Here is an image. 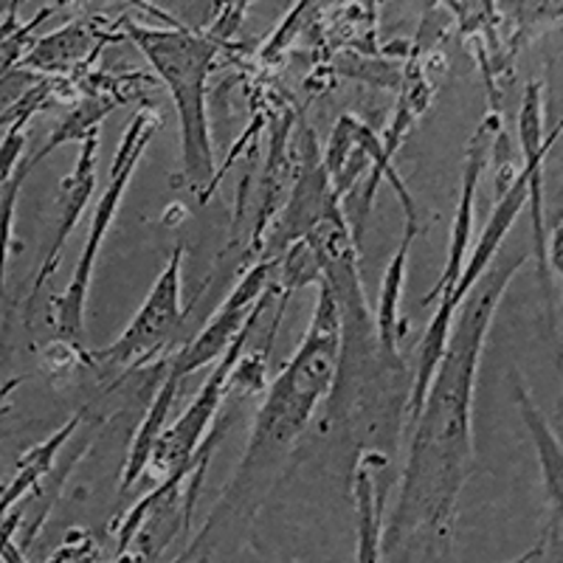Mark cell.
Segmentation results:
<instances>
[{
    "mask_svg": "<svg viewBox=\"0 0 563 563\" xmlns=\"http://www.w3.org/2000/svg\"><path fill=\"white\" fill-rule=\"evenodd\" d=\"M525 260L527 254L493 260L467 294L456 310L420 409L411 417L415 434L400 476V493L389 525L380 530V552L397 563H411L415 538H426L440 555H449L462 487L474 460L471 422L482 350L501 296Z\"/></svg>",
    "mask_w": 563,
    "mask_h": 563,
    "instance_id": "1",
    "label": "cell"
},
{
    "mask_svg": "<svg viewBox=\"0 0 563 563\" xmlns=\"http://www.w3.org/2000/svg\"><path fill=\"white\" fill-rule=\"evenodd\" d=\"M341 358V310L333 290L319 282V296L310 316L308 333L296 346L294 358L282 366L274 384L265 391L263 406L256 409L249 451L243 462H254L265 451L294 445L313 420L316 409L335 389Z\"/></svg>",
    "mask_w": 563,
    "mask_h": 563,
    "instance_id": "2",
    "label": "cell"
},
{
    "mask_svg": "<svg viewBox=\"0 0 563 563\" xmlns=\"http://www.w3.org/2000/svg\"><path fill=\"white\" fill-rule=\"evenodd\" d=\"M128 37L139 45L155 74L167 85L175 102L180 130V164H184L186 186L206 200L214 184V141H211L209 104L206 88L214 68L218 45L203 34L186 29H147L128 23Z\"/></svg>",
    "mask_w": 563,
    "mask_h": 563,
    "instance_id": "3",
    "label": "cell"
},
{
    "mask_svg": "<svg viewBox=\"0 0 563 563\" xmlns=\"http://www.w3.org/2000/svg\"><path fill=\"white\" fill-rule=\"evenodd\" d=\"M161 128V115L153 108H141L139 113L130 119L128 130H124L119 147H115L113 164H110V178L104 192L99 195L97 209L90 214V229L88 240H85V249L79 254V263L74 268L68 288L63 290L59 299H54L52 308V324L57 330V335L63 341H68L70 346H79L82 350L85 341V308H88V294H90V279H93V268H97V256L102 251L104 238H108L110 225L115 220V211L122 206L124 195H128V186L133 180L135 167H139L141 155L147 150V144L153 141V135Z\"/></svg>",
    "mask_w": 563,
    "mask_h": 563,
    "instance_id": "4",
    "label": "cell"
},
{
    "mask_svg": "<svg viewBox=\"0 0 563 563\" xmlns=\"http://www.w3.org/2000/svg\"><path fill=\"white\" fill-rule=\"evenodd\" d=\"M274 290L276 288L271 285L268 296H265L263 305L251 313L249 324L243 327V333H240L238 341L225 350L223 358H218V366L209 372V378H206L203 386L198 389V397L186 406V411L173 422V426L164 429V434H161L158 445H155L153 451V460H150V467H155V471H161L164 476H169L173 471H178L180 465H186V462L198 454L206 434H209L211 422H214V415H218L220 406H223L225 391L231 389V372H234L240 355H243L245 346H249V339L251 333H254L256 321L263 319L268 301L274 299Z\"/></svg>",
    "mask_w": 563,
    "mask_h": 563,
    "instance_id": "5",
    "label": "cell"
},
{
    "mask_svg": "<svg viewBox=\"0 0 563 563\" xmlns=\"http://www.w3.org/2000/svg\"><path fill=\"white\" fill-rule=\"evenodd\" d=\"M184 256L186 249L178 245L167 260L158 279L153 282L147 299L124 327V333L108 344L104 350L88 352V361L102 366H135L147 358L150 352L158 350L169 335L180 327L184 319V305H180V290H184Z\"/></svg>",
    "mask_w": 563,
    "mask_h": 563,
    "instance_id": "6",
    "label": "cell"
},
{
    "mask_svg": "<svg viewBox=\"0 0 563 563\" xmlns=\"http://www.w3.org/2000/svg\"><path fill=\"white\" fill-rule=\"evenodd\" d=\"M274 271L276 260H263V263L251 265L243 274V279L234 285L229 296L223 299V305L218 308V313L211 316L209 324L200 330L198 339L192 344H186L169 364V372L184 384L189 375L200 372L203 366L214 364L218 358H223L225 350H229L238 335L243 333V327L249 324L251 313H254L263 299L268 296L271 285H274Z\"/></svg>",
    "mask_w": 563,
    "mask_h": 563,
    "instance_id": "7",
    "label": "cell"
},
{
    "mask_svg": "<svg viewBox=\"0 0 563 563\" xmlns=\"http://www.w3.org/2000/svg\"><path fill=\"white\" fill-rule=\"evenodd\" d=\"M561 128L552 133V139L544 135V85L530 82L525 88V99H521L519 110V139H521V153H525V173L530 195V218H532V249H536L538 260V274L544 288H550V234H547V211H544V158L550 153L552 141L558 139Z\"/></svg>",
    "mask_w": 563,
    "mask_h": 563,
    "instance_id": "8",
    "label": "cell"
},
{
    "mask_svg": "<svg viewBox=\"0 0 563 563\" xmlns=\"http://www.w3.org/2000/svg\"><path fill=\"white\" fill-rule=\"evenodd\" d=\"M97 150H99V128L90 130L82 141H79L77 164L63 178L57 189V229H54V240L48 245L43 265H40L37 276H34V294H40L48 276L57 268L59 256H63L65 243L77 229L82 211L88 209L93 189H97Z\"/></svg>",
    "mask_w": 563,
    "mask_h": 563,
    "instance_id": "9",
    "label": "cell"
},
{
    "mask_svg": "<svg viewBox=\"0 0 563 563\" xmlns=\"http://www.w3.org/2000/svg\"><path fill=\"white\" fill-rule=\"evenodd\" d=\"M527 195H530V186H527V173L521 169V173L512 178V184L499 195V203H496L490 220H487L485 229H482L474 254H471V260H465V265H462L460 282H456V290L454 296H451V308H454V313L462 308V301L467 299V294L474 290L476 282L482 279V274H485V271L490 268L493 260H496V254H499L501 243H505L507 238V231L512 229L516 218H519L521 209L527 206Z\"/></svg>",
    "mask_w": 563,
    "mask_h": 563,
    "instance_id": "10",
    "label": "cell"
},
{
    "mask_svg": "<svg viewBox=\"0 0 563 563\" xmlns=\"http://www.w3.org/2000/svg\"><path fill=\"white\" fill-rule=\"evenodd\" d=\"M395 189L397 195H400V203H404V211H406V231H404V240H400V249H397V254L391 256L384 282H380L378 310H375V321H372V324H375V339H378L380 358L391 366H400V358H397V308H400V296H404L411 240L417 238V211L406 184L395 186Z\"/></svg>",
    "mask_w": 563,
    "mask_h": 563,
    "instance_id": "11",
    "label": "cell"
},
{
    "mask_svg": "<svg viewBox=\"0 0 563 563\" xmlns=\"http://www.w3.org/2000/svg\"><path fill=\"white\" fill-rule=\"evenodd\" d=\"M180 380L175 378L173 372H167V378L161 384V389L155 391V400L150 404L147 417L141 420L139 431L133 437V445L128 451V462H124V474H122V493L133 490L135 482L150 471V460H153V451L158 445L161 434L167 429L169 411L175 406V397H178Z\"/></svg>",
    "mask_w": 563,
    "mask_h": 563,
    "instance_id": "12",
    "label": "cell"
},
{
    "mask_svg": "<svg viewBox=\"0 0 563 563\" xmlns=\"http://www.w3.org/2000/svg\"><path fill=\"white\" fill-rule=\"evenodd\" d=\"M516 400H519L521 417H525V426L530 431V440L538 451V465H541V476H544L547 499L555 512H561L563 501V451L561 442H558L555 431H552L550 420L544 417V411L538 409L536 400H532L530 391L521 384H516Z\"/></svg>",
    "mask_w": 563,
    "mask_h": 563,
    "instance_id": "13",
    "label": "cell"
},
{
    "mask_svg": "<svg viewBox=\"0 0 563 563\" xmlns=\"http://www.w3.org/2000/svg\"><path fill=\"white\" fill-rule=\"evenodd\" d=\"M386 490L369 471V454L361 456L355 467V510H358V552L355 563H384L380 552V530H384Z\"/></svg>",
    "mask_w": 563,
    "mask_h": 563,
    "instance_id": "14",
    "label": "cell"
},
{
    "mask_svg": "<svg viewBox=\"0 0 563 563\" xmlns=\"http://www.w3.org/2000/svg\"><path fill=\"white\" fill-rule=\"evenodd\" d=\"M88 48H90V34L85 32V26L74 23V26L63 29V32L34 43L32 52H29L26 59H23V65H29V68H43V70H59L65 68V65L77 63Z\"/></svg>",
    "mask_w": 563,
    "mask_h": 563,
    "instance_id": "15",
    "label": "cell"
},
{
    "mask_svg": "<svg viewBox=\"0 0 563 563\" xmlns=\"http://www.w3.org/2000/svg\"><path fill=\"white\" fill-rule=\"evenodd\" d=\"M40 164L37 153L26 161V164H18V169L12 173V178L0 186V290H3V282H7V268H9V251H12V238H14V211H18L20 200V186L29 178L34 167Z\"/></svg>",
    "mask_w": 563,
    "mask_h": 563,
    "instance_id": "16",
    "label": "cell"
},
{
    "mask_svg": "<svg viewBox=\"0 0 563 563\" xmlns=\"http://www.w3.org/2000/svg\"><path fill=\"white\" fill-rule=\"evenodd\" d=\"M460 20L467 34L493 37V20H496V0H460Z\"/></svg>",
    "mask_w": 563,
    "mask_h": 563,
    "instance_id": "17",
    "label": "cell"
},
{
    "mask_svg": "<svg viewBox=\"0 0 563 563\" xmlns=\"http://www.w3.org/2000/svg\"><path fill=\"white\" fill-rule=\"evenodd\" d=\"M544 555V541H538L536 547H532V550H527V552H521L519 558H510V561H505V563H532V561H538V558Z\"/></svg>",
    "mask_w": 563,
    "mask_h": 563,
    "instance_id": "18",
    "label": "cell"
}]
</instances>
